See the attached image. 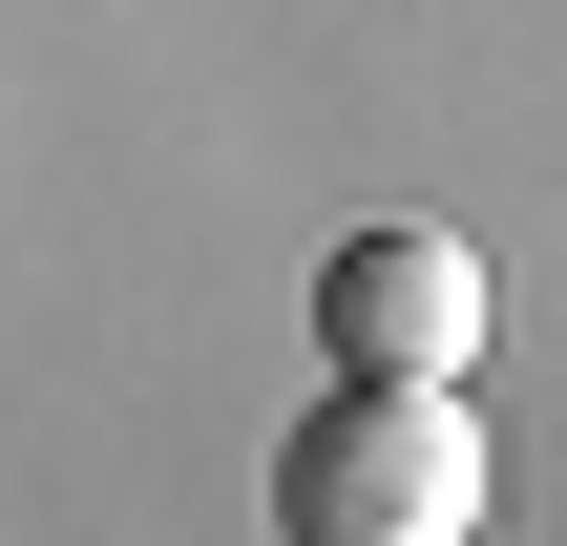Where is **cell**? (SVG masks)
I'll return each mask as SVG.
<instances>
[{
    "mask_svg": "<svg viewBox=\"0 0 567 546\" xmlns=\"http://www.w3.org/2000/svg\"><path fill=\"white\" fill-rule=\"evenodd\" d=\"M274 526L295 546H484V400L463 379H337V400H295Z\"/></svg>",
    "mask_w": 567,
    "mask_h": 546,
    "instance_id": "6da1fadb",
    "label": "cell"
},
{
    "mask_svg": "<svg viewBox=\"0 0 567 546\" xmlns=\"http://www.w3.org/2000/svg\"><path fill=\"white\" fill-rule=\"evenodd\" d=\"M484 253L463 231H421V210H379V231H337L316 253V337H337V379H484Z\"/></svg>",
    "mask_w": 567,
    "mask_h": 546,
    "instance_id": "7a4b0ae2",
    "label": "cell"
}]
</instances>
